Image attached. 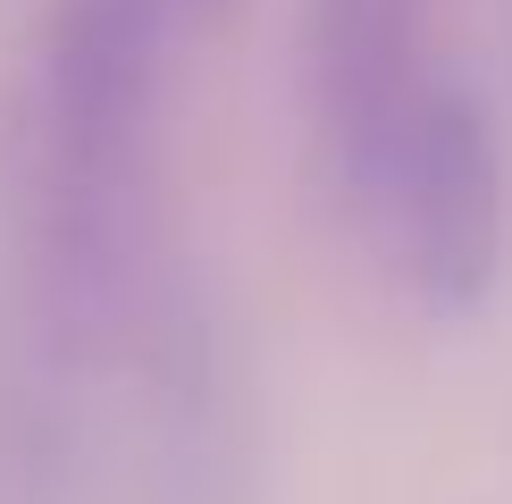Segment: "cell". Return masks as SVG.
Masks as SVG:
<instances>
[{"label":"cell","mask_w":512,"mask_h":504,"mask_svg":"<svg viewBox=\"0 0 512 504\" xmlns=\"http://www.w3.org/2000/svg\"><path fill=\"white\" fill-rule=\"evenodd\" d=\"M160 59L42 26L0 93V219L59 345L135 336L160 286Z\"/></svg>","instance_id":"cell-1"},{"label":"cell","mask_w":512,"mask_h":504,"mask_svg":"<svg viewBox=\"0 0 512 504\" xmlns=\"http://www.w3.org/2000/svg\"><path fill=\"white\" fill-rule=\"evenodd\" d=\"M328 160V185L361 219L387 278L429 320H471L504 278V160L496 126L462 76L412 68L378 101V118L345 135Z\"/></svg>","instance_id":"cell-2"},{"label":"cell","mask_w":512,"mask_h":504,"mask_svg":"<svg viewBox=\"0 0 512 504\" xmlns=\"http://www.w3.org/2000/svg\"><path fill=\"white\" fill-rule=\"evenodd\" d=\"M420 17L429 0H311V110L319 152L378 118V101L420 68Z\"/></svg>","instance_id":"cell-3"},{"label":"cell","mask_w":512,"mask_h":504,"mask_svg":"<svg viewBox=\"0 0 512 504\" xmlns=\"http://www.w3.org/2000/svg\"><path fill=\"white\" fill-rule=\"evenodd\" d=\"M227 0H177V17H219Z\"/></svg>","instance_id":"cell-4"}]
</instances>
